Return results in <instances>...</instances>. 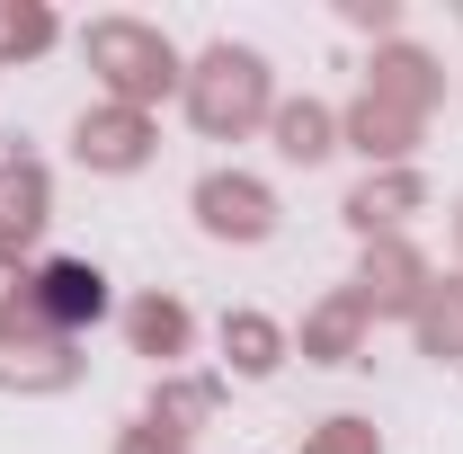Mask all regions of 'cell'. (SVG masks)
<instances>
[{"label":"cell","mask_w":463,"mask_h":454,"mask_svg":"<svg viewBox=\"0 0 463 454\" xmlns=\"http://www.w3.org/2000/svg\"><path fill=\"white\" fill-rule=\"evenodd\" d=\"M36 303L54 312L62 330H80V321H99V312H108V285H99V268L62 259V268H45V277H36Z\"/></svg>","instance_id":"obj_1"}]
</instances>
